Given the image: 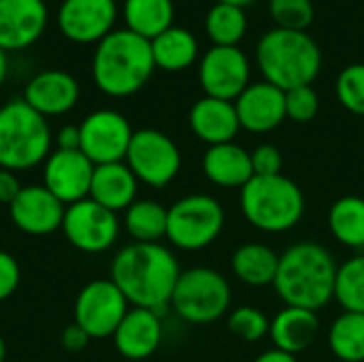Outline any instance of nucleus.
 Listing matches in <instances>:
<instances>
[{"mask_svg": "<svg viewBox=\"0 0 364 362\" xmlns=\"http://www.w3.org/2000/svg\"><path fill=\"white\" fill-rule=\"evenodd\" d=\"M179 275L177 258L162 243H130L111 262V282L128 303L158 316L171 307Z\"/></svg>", "mask_w": 364, "mask_h": 362, "instance_id": "nucleus-1", "label": "nucleus"}, {"mask_svg": "<svg viewBox=\"0 0 364 362\" xmlns=\"http://www.w3.org/2000/svg\"><path fill=\"white\" fill-rule=\"evenodd\" d=\"M337 267L339 265L324 245L301 241L279 256L273 288L286 307L318 312L335 299Z\"/></svg>", "mask_w": 364, "mask_h": 362, "instance_id": "nucleus-2", "label": "nucleus"}, {"mask_svg": "<svg viewBox=\"0 0 364 362\" xmlns=\"http://www.w3.org/2000/svg\"><path fill=\"white\" fill-rule=\"evenodd\" d=\"M156 70L151 43L128 28L113 30L94 49L92 79L113 98H126L145 87Z\"/></svg>", "mask_w": 364, "mask_h": 362, "instance_id": "nucleus-3", "label": "nucleus"}, {"mask_svg": "<svg viewBox=\"0 0 364 362\" xmlns=\"http://www.w3.org/2000/svg\"><path fill=\"white\" fill-rule=\"evenodd\" d=\"M256 62L264 81L288 92L314 85L322 70V51L307 32L273 28L258 41Z\"/></svg>", "mask_w": 364, "mask_h": 362, "instance_id": "nucleus-4", "label": "nucleus"}, {"mask_svg": "<svg viewBox=\"0 0 364 362\" xmlns=\"http://www.w3.org/2000/svg\"><path fill=\"white\" fill-rule=\"evenodd\" d=\"M241 211L256 230L269 235L288 233L305 215V194L284 173L252 177L241 188Z\"/></svg>", "mask_w": 364, "mask_h": 362, "instance_id": "nucleus-5", "label": "nucleus"}, {"mask_svg": "<svg viewBox=\"0 0 364 362\" xmlns=\"http://www.w3.org/2000/svg\"><path fill=\"white\" fill-rule=\"evenodd\" d=\"M51 128L47 117L34 111L23 98L0 107V169L28 171L51 154Z\"/></svg>", "mask_w": 364, "mask_h": 362, "instance_id": "nucleus-6", "label": "nucleus"}, {"mask_svg": "<svg viewBox=\"0 0 364 362\" xmlns=\"http://www.w3.org/2000/svg\"><path fill=\"white\" fill-rule=\"evenodd\" d=\"M232 301L228 280L209 267H194L181 271L171 307L175 314L190 324H211L220 320Z\"/></svg>", "mask_w": 364, "mask_h": 362, "instance_id": "nucleus-7", "label": "nucleus"}, {"mask_svg": "<svg viewBox=\"0 0 364 362\" xmlns=\"http://www.w3.org/2000/svg\"><path fill=\"white\" fill-rule=\"evenodd\" d=\"M226 224L224 207L209 194H188L168 207L166 239L183 252H198L218 241Z\"/></svg>", "mask_w": 364, "mask_h": 362, "instance_id": "nucleus-8", "label": "nucleus"}, {"mask_svg": "<svg viewBox=\"0 0 364 362\" xmlns=\"http://www.w3.org/2000/svg\"><path fill=\"white\" fill-rule=\"evenodd\" d=\"M124 162L141 183L164 188L181 171V151L168 134L156 128H141L134 130Z\"/></svg>", "mask_w": 364, "mask_h": 362, "instance_id": "nucleus-9", "label": "nucleus"}, {"mask_svg": "<svg viewBox=\"0 0 364 362\" xmlns=\"http://www.w3.org/2000/svg\"><path fill=\"white\" fill-rule=\"evenodd\" d=\"M130 309L128 299L109 280H94L85 284L75 299V324L92 339L113 337Z\"/></svg>", "mask_w": 364, "mask_h": 362, "instance_id": "nucleus-10", "label": "nucleus"}, {"mask_svg": "<svg viewBox=\"0 0 364 362\" xmlns=\"http://www.w3.org/2000/svg\"><path fill=\"white\" fill-rule=\"evenodd\" d=\"M62 233L66 241L85 254H100L115 245L119 237L117 213L98 205L92 198H83L66 207Z\"/></svg>", "mask_w": 364, "mask_h": 362, "instance_id": "nucleus-11", "label": "nucleus"}, {"mask_svg": "<svg viewBox=\"0 0 364 362\" xmlns=\"http://www.w3.org/2000/svg\"><path fill=\"white\" fill-rule=\"evenodd\" d=\"M79 130H81V151L96 166L126 160L134 130L122 113L113 109L92 111L79 124Z\"/></svg>", "mask_w": 364, "mask_h": 362, "instance_id": "nucleus-12", "label": "nucleus"}, {"mask_svg": "<svg viewBox=\"0 0 364 362\" xmlns=\"http://www.w3.org/2000/svg\"><path fill=\"white\" fill-rule=\"evenodd\" d=\"M205 96L235 102L250 85V60L239 47L213 45L198 64Z\"/></svg>", "mask_w": 364, "mask_h": 362, "instance_id": "nucleus-13", "label": "nucleus"}, {"mask_svg": "<svg viewBox=\"0 0 364 362\" xmlns=\"http://www.w3.org/2000/svg\"><path fill=\"white\" fill-rule=\"evenodd\" d=\"M58 28L73 43H100L115 30V0H62L58 9Z\"/></svg>", "mask_w": 364, "mask_h": 362, "instance_id": "nucleus-14", "label": "nucleus"}, {"mask_svg": "<svg viewBox=\"0 0 364 362\" xmlns=\"http://www.w3.org/2000/svg\"><path fill=\"white\" fill-rule=\"evenodd\" d=\"M94 169L96 164L81 149H53L45 160L43 186L68 207L83 198H90Z\"/></svg>", "mask_w": 364, "mask_h": 362, "instance_id": "nucleus-15", "label": "nucleus"}, {"mask_svg": "<svg viewBox=\"0 0 364 362\" xmlns=\"http://www.w3.org/2000/svg\"><path fill=\"white\" fill-rule=\"evenodd\" d=\"M64 213L66 205L45 186H23L17 198L9 205L11 222L32 237H45L62 230Z\"/></svg>", "mask_w": 364, "mask_h": 362, "instance_id": "nucleus-16", "label": "nucleus"}, {"mask_svg": "<svg viewBox=\"0 0 364 362\" xmlns=\"http://www.w3.org/2000/svg\"><path fill=\"white\" fill-rule=\"evenodd\" d=\"M45 0H0V49L21 51L47 28Z\"/></svg>", "mask_w": 364, "mask_h": 362, "instance_id": "nucleus-17", "label": "nucleus"}, {"mask_svg": "<svg viewBox=\"0 0 364 362\" xmlns=\"http://www.w3.org/2000/svg\"><path fill=\"white\" fill-rule=\"evenodd\" d=\"M239 124L252 134H267L286 119V92L269 81L250 83L235 100Z\"/></svg>", "mask_w": 364, "mask_h": 362, "instance_id": "nucleus-18", "label": "nucleus"}, {"mask_svg": "<svg viewBox=\"0 0 364 362\" xmlns=\"http://www.w3.org/2000/svg\"><path fill=\"white\" fill-rule=\"evenodd\" d=\"M23 100L43 117L64 115L79 100V83L66 70H43L28 81Z\"/></svg>", "mask_w": 364, "mask_h": 362, "instance_id": "nucleus-19", "label": "nucleus"}, {"mask_svg": "<svg viewBox=\"0 0 364 362\" xmlns=\"http://www.w3.org/2000/svg\"><path fill=\"white\" fill-rule=\"evenodd\" d=\"M115 350L128 361H145L162 344V320L151 309L130 307L113 333Z\"/></svg>", "mask_w": 364, "mask_h": 362, "instance_id": "nucleus-20", "label": "nucleus"}, {"mask_svg": "<svg viewBox=\"0 0 364 362\" xmlns=\"http://www.w3.org/2000/svg\"><path fill=\"white\" fill-rule=\"evenodd\" d=\"M188 122L192 132L209 147L232 143L241 130L235 102L211 96H203L192 105Z\"/></svg>", "mask_w": 364, "mask_h": 362, "instance_id": "nucleus-21", "label": "nucleus"}, {"mask_svg": "<svg viewBox=\"0 0 364 362\" xmlns=\"http://www.w3.org/2000/svg\"><path fill=\"white\" fill-rule=\"evenodd\" d=\"M320 335L318 312L301 307H284L273 320L269 337L273 346L288 354H301L309 350Z\"/></svg>", "mask_w": 364, "mask_h": 362, "instance_id": "nucleus-22", "label": "nucleus"}, {"mask_svg": "<svg viewBox=\"0 0 364 362\" xmlns=\"http://www.w3.org/2000/svg\"><path fill=\"white\" fill-rule=\"evenodd\" d=\"M203 173L218 188H243L252 177V154L241 145L222 143L207 147L203 156Z\"/></svg>", "mask_w": 364, "mask_h": 362, "instance_id": "nucleus-23", "label": "nucleus"}, {"mask_svg": "<svg viewBox=\"0 0 364 362\" xmlns=\"http://www.w3.org/2000/svg\"><path fill=\"white\" fill-rule=\"evenodd\" d=\"M139 179L126 162L98 164L94 169L90 198L113 213L126 211L136 201Z\"/></svg>", "mask_w": 364, "mask_h": 362, "instance_id": "nucleus-24", "label": "nucleus"}, {"mask_svg": "<svg viewBox=\"0 0 364 362\" xmlns=\"http://www.w3.org/2000/svg\"><path fill=\"white\" fill-rule=\"evenodd\" d=\"M230 267L237 280L252 288L273 286L279 269V254L264 243H245L232 254Z\"/></svg>", "mask_w": 364, "mask_h": 362, "instance_id": "nucleus-25", "label": "nucleus"}, {"mask_svg": "<svg viewBox=\"0 0 364 362\" xmlns=\"http://www.w3.org/2000/svg\"><path fill=\"white\" fill-rule=\"evenodd\" d=\"M149 43H151L156 68H162L166 73L186 70L198 60V41L186 28L171 26Z\"/></svg>", "mask_w": 364, "mask_h": 362, "instance_id": "nucleus-26", "label": "nucleus"}, {"mask_svg": "<svg viewBox=\"0 0 364 362\" xmlns=\"http://www.w3.org/2000/svg\"><path fill=\"white\" fill-rule=\"evenodd\" d=\"M175 19L173 0H124L126 28L147 41L168 30Z\"/></svg>", "mask_w": 364, "mask_h": 362, "instance_id": "nucleus-27", "label": "nucleus"}, {"mask_svg": "<svg viewBox=\"0 0 364 362\" xmlns=\"http://www.w3.org/2000/svg\"><path fill=\"white\" fill-rule=\"evenodd\" d=\"M331 235L350 250H364V198L341 196L328 209Z\"/></svg>", "mask_w": 364, "mask_h": 362, "instance_id": "nucleus-28", "label": "nucleus"}, {"mask_svg": "<svg viewBox=\"0 0 364 362\" xmlns=\"http://www.w3.org/2000/svg\"><path fill=\"white\" fill-rule=\"evenodd\" d=\"M168 209L158 201H134L124 211V226L134 243H160L166 237Z\"/></svg>", "mask_w": 364, "mask_h": 362, "instance_id": "nucleus-29", "label": "nucleus"}, {"mask_svg": "<svg viewBox=\"0 0 364 362\" xmlns=\"http://www.w3.org/2000/svg\"><path fill=\"white\" fill-rule=\"evenodd\" d=\"M328 348L341 362H364V314L343 312L331 324Z\"/></svg>", "mask_w": 364, "mask_h": 362, "instance_id": "nucleus-30", "label": "nucleus"}, {"mask_svg": "<svg viewBox=\"0 0 364 362\" xmlns=\"http://www.w3.org/2000/svg\"><path fill=\"white\" fill-rule=\"evenodd\" d=\"M205 30L213 45L218 47H239L241 38L247 32V15L245 9L215 2L207 17H205Z\"/></svg>", "mask_w": 364, "mask_h": 362, "instance_id": "nucleus-31", "label": "nucleus"}, {"mask_svg": "<svg viewBox=\"0 0 364 362\" xmlns=\"http://www.w3.org/2000/svg\"><path fill=\"white\" fill-rule=\"evenodd\" d=\"M335 301L343 307V312L364 314V254L337 267Z\"/></svg>", "mask_w": 364, "mask_h": 362, "instance_id": "nucleus-32", "label": "nucleus"}, {"mask_svg": "<svg viewBox=\"0 0 364 362\" xmlns=\"http://www.w3.org/2000/svg\"><path fill=\"white\" fill-rule=\"evenodd\" d=\"M269 13L275 28L307 32L316 19V6L311 0H269Z\"/></svg>", "mask_w": 364, "mask_h": 362, "instance_id": "nucleus-33", "label": "nucleus"}, {"mask_svg": "<svg viewBox=\"0 0 364 362\" xmlns=\"http://www.w3.org/2000/svg\"><path fill=\"white\" fill-rule=\"evenodd\" d=\"M228 331L239 337L241 341L247 344H256L260 339H264L271 331V320L252 305H243L237 307L230 316H228Z\"/></svg>", "mask_w": 364, "mask_h": 362, "instance_id": "nucleus-34", "label": "nucleus"}, {"mask_svg": "<svg viewBox=\"0 0 364 362\" xmlns=\"http://www.w3.org/2000/svg\"><path fill=\"white\" fill-rule=\"evenodd\" d=\"M337 98L341 107L354 115H364V64L346 66L337 77Z\"/></svg>", "mask_w": 364, "mask_h": 362, "instance_id": "nucleus-35", "label": "nucleus"}, {"mask_svg": "<svg viewBox=\"0 0 364 362\" xmlns=\"http://www.w3.org/2000/svg\"><path fill=\"white\" fill-rule=\"evenodd\" d=\"M320 111V96L314 85H301L286 92V119L296 124L311 122Z\"/></svg>", "mask_w": 364, "mask_h": 362, "instance_id": "nucleus-36", "label": "nucleus"}, {"mask_svg": "<svg viewBox=\"0 0 364 362\" xmlns=\"http://www.w3.org/2000/svg\"><path fill=\"white\" fill-rule=\"evenodd\" d=\"M252 154V169H254V177H271V175H282L284 169V156L282 151L271 145V143H262L258 145Z\"/></svg>", "mask_w": 364, "mask_h": 362, "instance_id": "nucleus-37", "label": "nucleus"}, {"mask_svg": "<svg viewBox=\"0 0 364 362\" xmlns=\"http://www.w3.org/2000/svg\"><path fill=\"white\" fill-rule=\"evenodd\" d=\"M19 280H21L19 262L9 252L0 250V303L15 294Z\"/></svg>", "mask_w": 364, "mask_h": 362, "instance_id": "nucleus-38", "label": "nucleus"}, {"mask_svg": "<svg viewBox=\"0 0 364 362\" xmlns=\"http://www.w3.org/2000/svg\"><path fill=\"white\" fill-rule=\"evenodd\" d=\"M90 339H92V337H90L81 326H77L75 322L68 324V326L62 331V335H60V344H62V348H64L66 352H81V350H85L87 344H90Z\"/></svg>", "mask_w": 364, "mask_h": 362, "instance_id": "nucleus-39", "label": "nucleus"}, {"mask_svg": "<svg viewBox=\"0 0 364 362\" xmlns=\"http://www.w3.org/2000/svg\"><path fill=\"white\" fill-rule=\"evenodd\" d=\"M21 183H19V179H17V175L13 173V171H9V169H0V203L2 205H11L15 198H17V194L21 192Z\"/></svg>", "mask_w": 364, "mask_h": 362, "instance_id": "nucleus-40", "label": "nucleus"}, {"mask_svg": "<svg viewBox=\"0 0 364 362\" xmlns=\"http://www.w3.org/2000/svg\"><path fill=\"white\" fill-rule=\"evenodd\" d=\"M55 149H64V151H77L81 149V130L79 126H62L60 132L55 134Z\"/></svg>", "mask_w": 364, "mask_h": 362, "instance_id": "nucleus-41", "label": "nucleus"}, {"mask_svg": "<svg viewBox=\"0 0 364 362\" xmlns=\"http://www.w3.org/2000/svg\"><path fill=\"white\" fill-rule=\"evenodd\" d=\"M254 362H299V361H296V356H294V354H288V352H282V350L273 348V350H267V352H262L260 356H256V361Z\"/></svg>", "mask_w": 364, "mask_h": 362, "instance_id": "nucleus-42", "label": "nucleus"}, {"mask_svg": "<svg viewBox=\"0 0 364 362\" xmlns=\"http://www.w3.org/2000/svg\"><path fill=\"white\" fill-rule=\"evenodd\" d=\"M6 70H9V64H6V51L0 49V87L6 79Z\"/></svg>", "mask_w": 364, "mask_h": 362, "instance_id": "nucleus-43", "label": "nucleus"}, {"mask_svg": "<svg viewBox=\"0 0 364 362\" xmlns=\"http://www.w3.org/2000/svg\"><path fill=\"white\" fill-rule=\"evenodd\" d=\"M218 2H224V4H232V6H239V9H245L250 6L254 0H218Z\"/></svg>", "mask_w": 364, "mask_h": 362, "instance_id": "nucleus-44", "label": "nucleus"}, {"mask_svg": "<svg viewBox=\"0 0 364 362\" xmlns=\"http://www.w3.org/2000/svg\"><path fill=\"white\" fill-rule=\"evenodd\" d=\"M4 358H6V344L0 335V362H4Z\"/></svg>", "mask_w": 364, "mask_h": 362, "instance_id": "nucleus-45", "label": "nucleus"}]
</instances>
